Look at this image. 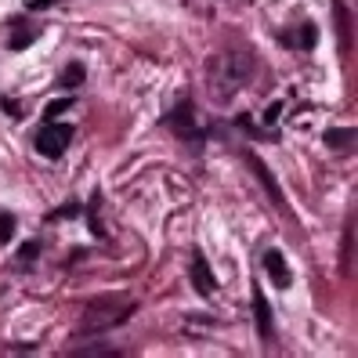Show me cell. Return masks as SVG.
<instances>
[{"mask_svg":"<svg viewBox=\"0 0 358 358\" xmlns=\"http://www.w3.org/2000/svg\"><path fill=\"white\" fill-rule=\"evenodd\" d=\"M326 145L333 152H351L355 149V131H326Z\"/></svg>","mask_w":358,"mask_h":358,"instance_id":"ba28073f","label":"cell"},{"mask_svg":"<svg viewBox=\"0 0 358 358\" xmlns=\"http://www.w3.org/2000/svg\"><path fill=\"white\" fill-rule=\"evenodd\" d=\"M62 83H66L69 91H73V87H80V83H83V66H80V62L66 66V73H62Z\"/></svg>","mask_w":358,"mask_h":358,"instance_id":"8fae6325","label":"cell"},{"mask_svg":"<svg viewBox=\"0 0 358 358\" xmlns=\"http://www.w3.org/2000/svg\"><path fill=\"white\" fill-rule=\"evenodd\" d=\"M250 73H254V62L246 55H217L210 62V94L217 101L231 98L250 80Z\"/></svg>","mask_w":358,"mask_h":358,"instance_id":"6da1fadb","label":"cell"},{"mask_svg":"<svg viewBox=\"0 0 358 358\" xmlns=\"http://www.w3.org/2000/svg\"><path fill=\"white\" fill-rule=\"evenodd\" d=\"M171 127H174L185 141H192V145H196V138L203 141V134L196 131V113H192V105H188V101H181L178 109L171 113Z\"/></svg>","mask_w":358,"mask_h":358,"instance_id":"277c9868","label":"cell"},{"mask_svg":"<svg viewBox=\"0 0 358 358\" xmlns=\"http://www.w3.org/2000/svg\"><path fill=\"white\" fill-rule=\"evenodd\" d=\"M66 109H73V98H58V101H51L48 109H44V120L51 123V120H55L58 113H66Z\"/></svg>","mask_w":358,"mask_h":358,"instance_id":"7c38bea8","label":"cell"},{"mask_svg":"<svg viewBox=\"0 0 358 358\" xmlns=\"http://www.w3.org/2000/svg\"><path fill=\"white\" fill-rule=\"evenodd\" d=\"M29 40H33L29 33H18V36H11V48H26V44H29Z\"/></svg>","mask_w":358,"mask_h":358,"instance_id":"9a60e30c","label":"cell"},{"mask_svg":"<svg viewBox=\"0 0 358 358\" xmlns=\"http://www.w3.org/2000/svg\"><path fill=\"white\" fill-rule=\"evenodd\" d=\"M254 322H257V333L268 341V336H271V311H268V301H264L261 286H254Z\"/></svg>","mask_w":358,"mask_h":358,"instance_id":"52a82bcc","label":"cell"},{"mask_svg":"<svg viewBox=\"0 0 358 358\" xmlns=\"http://www.w3.org/2000/svg\"><path fill=\"white\" fill-rule=\"evenodd\" d=\"M282 40H286L289 48H315V40H319V29H315V26H301L297 33H286Z\"/></svg>","mask_w":358,"mask_h":358,"instance_id":"9c48e42d","label":"cell"},{"mask_svg":"<svg viewBox=\"0 0 358 358\" xmlns=\"http://www.w3.org/2000/svg\"><path fill=\"white\" fill-rule=\"evenodd\" d=\"M15 236V217L11 214H0V243H8Z\"/></svg>","mask_w":358,"mask_h":358,"instance_id":"4fadbf2b","label":"cell"},{"mask_svg":"<svg viewBox=\"0 0 358 358\" xmlns=\"http://www.w3.org/2000/svg\"><path fill=\"white\" fill-rule=\"evenodd\" d=\"M279 113H282V105H271V109L264 113V120H268V123H275V120H279Z\"/></svg>","mask_w":358,"mask_h":358,"instance_id":"2e32d148","label":"cell"},{"mask_svg":"<svg viewBox=\"0 0 358 358\" xmlns=\"http://www.w3.org/2000/svg\"><path fill=\"white\" fill-rule=\"evenodd\" d=\"M36 254H40V243H36V239H33V243H26L22 250H18V257H22V261H33Z\"/></svg>","mask_w":358,"mask_h":358,"instance_id":"5bb4252c","label":"cell"},{"mask_svg":"<svg viewBox=\"0 0 358 358\" xmlns=\"http://www.w3.org/2000/svg\"><path fill=\"white\" fill-rule=\"evenodd\" d=\"M250 166H254V174L264 181V188H268V196H271V203H275V206H282V196H279V188H275V181H271V174H268V166L261 163V159H254V156H250Z\"/></svg>","mask_w":358,"mask_h":358,"instance_id":"30bf717a","label":"cell"},{"mask_svg":"<svg viewBox=\"0 0 358 358\" xmlns=\"http://www.w3.org/2000/svg\"><path fill=\"white\" fill-rule=\"evenodd\" d=\"M192 282H196V289L203 293V297H214L217 279H214V271H210V261H206V257H196V264H192Z\"/></svg>","mask_w":358,"mask_h":358,"instance_id":"8992f818","label":"cell"},{"mask_svg":"<svg viewBox=\"0 0 358 358\" xmlns=\"http://www.w3.org/2000/svg\"><path fill=\"white\" fill-rule=\"evenodd\" d=\"M264 271H268V279L275 282L279 289H286V286L293 282L289 268H286V257L279 254V250H268V254H264Z\"/></svg>","mask_w":358,"mask_h":358,"instance_id":"5b68a950","label":"cell"},{"mask_svg":"<svg viewBox=\"0 0 358 358\" xmlns=\"http://www.w3.org/2000/svg\"><path fill=\"white\" fill-rule=\"evenodd\" d=\"M51 4H55V0H29L33 11H44V8H51Z\"/></svg>","mask_w":358,"mask_h":358,"instance_id":"e0dca14e","label":"cell"},{"mask_svg":"<svg viewBox=\"0 0 358 358\" xmlns=\"http://www.w3.org/2000/svg\"><path fill=\"white\" fill-rule=\"evenodd\" d=\"M69 141H73V127H69V123H55L51 120L48 127L36 134V152L48 156V159H58L62 152L69 149Z\"/></svg>","mask_w":358,"mask_h":358,"instance_id":"3957f363","label":"cell"},{"mask_svg":"<svg viewBox=\"0 0 358 358\" xmlns=\"http://www.w3.org/2000/svg\"><path fill=\"white\" fill-rule=\"evenodd\" d=\"M134 315V301L127 297H105V301H94L87 304V315H83V333H101L109 326H120Z\"/></svg>","mask_w":358,"mask_h":358,"instance_id":"7a4b0ae2","label":"cell"}]
</instances>
